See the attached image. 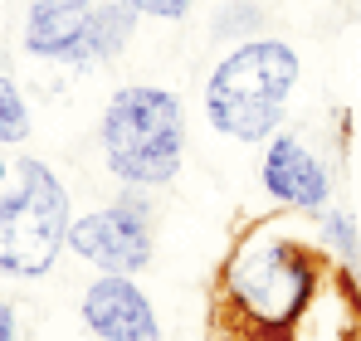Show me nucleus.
I'll return each instance as SVG.
<instances>
[{
  "label": "nucleus",
  "mask_w": 361,
  "mask_h": 341,
  "mask_svg": "<svg viewBox=\"0 0 361 341\" xmlns=\"http://www.w3.org/2000/svg\"><path fill=\"white\" fill-rule=\"evenodd\" d=\"M322 283V254L283 220H254L235 239L215 287V337L288 341Z\"/></svg>",
  "instance_id": "nucleus-1"
},
{
  "label": "nucleus",
  "mask_w": 361,
  "mask_h": 341,
  "mask_svg": "<svg viewBox=\"0 0 361 341\" xmlns=\"http://www.w3.org/2000/svg\"><path fill=\"white\" fill-rule=\"evenodd\" d=\"M293 83H298V54L283 39H249L210 73L205 117L215 132L235 142H264L283 122Z\"/></svg>",
  "instance_id": "nucleus-2"
},
{
  "label": "nucleus",
  "mask_w": 361,
  "mask_h": 341,
  "mask_svg": "<svg viewBox=\"0 0 361 341\" xmlns=\"http://www.w3.org/2000/svg\"><path fill=\"white\" fill-rule=\"evenodd\" d=\"M103 156L127 185H166L185 156V113L171 88H118L103 113Z\"/></svg>",
  "instance_id": "nucleus-3"
},
{
  "label": "nucleus",
  "mask_w": 361,
  "mask_h": 341,
  "mask_svg": "<svg viewBox=\"0 0 361 341\" xmlns=\"http://www.w3.org/2000/svg\"><path fill=\"white\" fill-rule=\"evenodd\" d=\"M68 190L44 161H20V190L0 200V273L44 278L68 244Z\"/></svg>",
  "instance_id": "nucleus-4"
},
{
  "label": "nucleus",
  "mask_w": 361,
  "mask_h": 341,
  "mask_svg": "<svg viewBox=\"0 0 361 341\" xmlns=\"http://www.w3.org/2000/svg\"><path fill=\"white\" fill-rule=\"evenodd\" d=\"M152 210H137V205H108V210H93L83 220L68 225V249L78 259H88L98 273H142L152 264Z\"/></svg>",
  "instance_id": "nucleus-5"
},
{
  "label": "nucleus",
  "mask_w": 361,
  "mask_h": 341,
  "mask_svg": "<svg viewBox=\"0 0 361 341\" xmlns=\"http://www.w3.org/2000/svg\"><path fill=\"white\" fill-rule=\"evenodd\" d=\"M83 322L103 341H161V322L142 287L122 273H103L83 292Z\"/></svg>",
  "instance_id": "nucleus-6"
},
{
  "label": "nucleus",
  "mask_w": 361,
  "mask_h": 341,
  "mask_svg": "<svg viewBox=\"0 0 361 341\" xmlns=\"http://www.w3.org/2000/svg\"><path fill=\"white\" fill-rule=\"evenodd\" d=\"M264 190L279 200V205H288V210H322L327 200H332V175L327 166L307 151V142H298L293 132H283V137H274L269 142V151H264Z\"/></svg>",
  "instance_id": "nucleus-7"
},
{
  "label": "nucleus",
  "mask_w": 361,
  "mask_h": 341,
  "mask_svg": "<svg viewBox=\"0 0 361 341\" xmlns=\"http://www.w3.org/2000/svg\"><path fill=\"white\" fill-rule=\"evenodd\" d=\"M83 30H88V5H30L25 49H30V54H44V58H68V63H78Z\"/></svg>",
  "instance_id": "nucleus-8"
},
{
  "label": "nucleus",
  "mask_w": 361,
  "mask_h": 341,
  "mask_svg": "<svg viewBox=\"0 0 361 341\" xmlns=\"http://www.w3.org/2000/svg\"><path fill=\"white\" fill-rule=\"evenodd\" d=\"M137 30V10L127 0H103V5H88V30H83V49L78 63H93V58H118L127 49Z\"/></svg>",
  "instance_id": "nucleus-9"
},
{
  "label": "nucleus",
  "mask_w": 361,
  "mask_h": 341,
  "mask_svg": "<svg viewBox=\"0 0 361 341\" xmlns=\"http://www.w3.org/2000/svg\"><path fill=\"white\" fill-rule=\"evenodd\" d=\"M322 244H327L342 264H357V259H361L357 215H352V210H332V215H322Z\"/></svg>",
  "instance_id": "nucleus-10"
},
{
  "label": "nucleus",
  "mask_w": 361,
  "mask_h": 341,
  "mask_svg": "<svg viewBox=\"0 0 361 341\" xmlns=\"http://www.w3.org/2000/svg\"><path fill=\"white\" fill-rule=\"evenodd\" d=\"M30 137V108L10 78H0V142H25Z\"/></svg>",
  "instance_id": "nucleus-11"
},
{
  "label": "nucleus",
  "mask_w": 361,
  "mask_h": 341,
  "mask_svg": "<svg viewBox=\"0 0 361 341\" xmlns=\"http://www.w3.org/2000/svg\"><path fill=\"white\" fill-rule=\"evenodd\" d=\"M259 20H264V10H259L254 0H230V5L215 15V39H240V35H249Z\"/></svg>",
  "instance_id": "nucleus-12"
},
{
  "label": "nucleus",
  "mask_w": 361,
  "mask_h": 341,
  "mask_svg": "<svg viewBox=\"0 0 361 341\" xmlns=\"http://www.w3.org/2000/svg\"><path fill=\"white\" fill-rule=\"evenodd\" d=\"M127 5L142 10V15H157V20H180L190 10V0H127Z\"/></svg>",
  "instance_id": "nucleus-13"
},
{
  "label": "nucleus",
  "mask_w": 361,
  "mask_h": 341,
  "mask_svg": "<svg viewBox=\"0 0 361 341\" xmlns=\"http://www.w3.org/2000/svg\"><path fill=\"white\" fill-rule=\"evenodd\" d=\"M0 341H15V307L0 302Z\"/></svg>",
  "instance_id": "nucleus-14"
},
{
  "label": "nucleus",
  "mask_w": 361,
  "mask_h": 341,
  "mask_svg": "<svg viewBox=\"0 0 361 341\" xmlns=\"http://www.w3.org/2000/svg\"><path fill=\"white\" fill-rule=\"evenodd\" d=\"M30 5H93V0H30Z\"/></svg>",
  "instance_id": "nucleus-15"
},
{
  "label": "nucleus",
  "mask_w": 361,
  "mask_h": 341,
  "mask_svg": "<svg viewBox=\"0 0 361 341\" xmlns=\"http://www.w3.org/2000/svg\"><path fill=\"white\" fill-rule=\"evenodd\" d=\"M0 175H5V166H0Z\"/></svg>",
  "instance_id": "nucleus-16"
},
{
  "label": "nucleus",
  "mask_w": 361,
  "mask_h": 341,
  "mask_svg": "<svg viewBox=\"0 0 361 341\" xmlns=\"http://www.w3.org/2000/svg\"><path fill=\"white\" fill-rule=\"evenodd\" d=\"M210 341H220V337H210Z\"/></svg>",
  "instance_id": "nucleus-17"
}]
</instances>
